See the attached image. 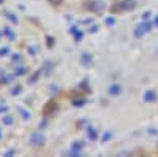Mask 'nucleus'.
<instances>
[{
    "instance_id": "nucleus-31",
    "label": "nucleus",
    "mask_w": 158,
    "mask_h": 157,
    "mask_svg": "<svg viewBox=\"0 0 158 157\" xmlns=\"http://www.w3.org/2000/svg\"><path fill=\"white\" fill-rule=\"evenodd\" d=\"M6 110H8L6 107H2V108H0V113H2V111H6Z\"/></svg>"
},
{
    "instance_id": "nucleus-13",
    "label": "nucleus",
    "mask_w": 158,
    "mask_h": 157,
    "mask_svg": "<svg viewBox=\"0 0 158 157\" xmlns=\"http://www.w3.org/2000/svg\"><path fill=\"white\" fill-rule=\"evenodd\" d=\"M5 35L10 38V40H15V32L10 30V27H6V29H5Z\"/></svg>"
},
{
    "instance_id": "nucleus-21",
    "label": "nucleus",
    "mask_w": 158,
    "mask_h": 157,
    "mask_svg": "<svg viewBox=\"0 0 158 157\" xmlns=\"http://www.w3.org/2000/svg\"><path fill=\"white\" fill-rule=\"evenodd\" d=\"M8 52H10V48H2V49H0V56L5 57V56L8 54Z\"/></svg>"
},
{
    "instance_id": "nucleus-27",
    "label": "nucleus",
    "mask_w": 158,
    "mask_h": 157,
    "mask_svg": "<svg viewBox=\"0 0 158 157\" xmlns=\"http://www.w3.org/2000/svg\"><path fill=\"white\" fill-rule=\"evenodd\" d=\"M38 76H40V72H38V73H35V75H33V76L30 78V83H33V81H36V80H38Z\"/></svg>"
},
{
    "instance_id": "nucleus-5",
    "label": "nucleus",
    "mask_w": 158,
    "mask_h": 157,
    "mask_svg": "<svg viewBox=\"0 0 158 157\" xmlns=\"http://www.w3.org/2000/svg\"><path fill=\"white\" fill-rule=\"evenodd\" d=\"M56 110H57V103H56V102H49L46 107L43 108V113H44V114H51L52 111H56Z\"/></svg>"
},
{
    "instance_id": "nucleus-33",
    "label": "nucleus",
    "mask_w": 158,
    "mask_h": 157,
    "mask_svg": "<svg viewBox=\"0 0 158 157\" xmlns=\"http://www.w3.org/2000/svg\"><path fill=\"white\" fill-rule=\"evenodd\" d=\"M2 2H3V0H0V3H2Z\"/></svg>"
},
{
    "instance_id": "nucleus-11",
    "label": "nucleus",
    "mask_w": 158,
    "mask_h": 157,
    "mask_svg": "<svg viewBox=\"0 0 158 157\" xmlns=\"http://www.w3.org/2000/svg\"><path fill=\"white\" fill-rule=\"evenodd\" d=\"M84 146H85V145H84V143H82V141H76V143H74V145L71 146V149H74V151H81V149H82Z\"/></svg>"
},
{
    "instance_id": "nucleus-16",
    "label": "nucleus",
    "mask_w": 158,
    "mask_h": 157,
    "mask_svg": "<svg viewBox=\"0 0 158 157\" xmlns=\"http://www.w3.org/2000/svg\"><path fill=\"white\" fill-rule=\"evenodd\" d=\"M46 45H48V48H52V46H54V38H52V37H46Z\"/></svg>"
},
{
    "instance_id": "nucleus-32",
    "label": "nucleus",
    "mask_w": 158,
    "mask_h": 157,
    "mask_svg": "<svg viewBox=\"0 0 158 157\" xmlns=\"http://www.w3.org/2000/svg\"><path fill=\"white\" fill-rule=\"evenodd\" d=\"M155 25H158V16L155 18Z\"/></svg>"
},
{
    "instance_id": "nucleus-20",
    "label": "nucleus",
    "mask_w": 158,
    "mask_h": 157,
    "mask_svg": "<svg viewBox=\"0 0 158 157\" xmlns=\"http://www.w3.org/2000/svg\"><path fill=\"white\" fill-rule=\"evenodd\" d=\"M25 72H27V68H22V65H19V67L16 68V75H24Z\"/></svg>"
},
{
    "instance_id": "nucleus-23",
    "label": "nucleus",
    "mask_w": 158,
    "mask_h": 157,
    "mask_svg": "<svg viewBox=\"0 0 158 157\" xmlns=\"http://www.w3.org/2000/svg\"><path fill=\"white\" fill-rule=\"evenodd\" d=\"M48 2L51 3V5H54V7H57V5H60L63 0H48Z\"/></svg>"
},
{
    "instance_id": "nucleus-2",
    "label": "nucleus",
    "mask_w": 158,
    "mask_h": 157,
    "mask_svg": "<svg viewBox=\"0 0 158 157\" xmlns=\"http://www.w3.org/2000/svg\"><path fill=\"white\" fill-rule=\"evenodd\" d=\"M150 29H152V24L150 22H142V24H139L138 27L135 29V37L136 38H141L142 35H146L147 32H150Z\"/></svg>"
},
{
    "instance_id": "nucleus-30",
    "label": "nucleus",
    "mask_w": 158,
    "mask_h": 157,
    "mask_svg": "<svg viewBox=\"0 0 158 157\" xmlns=\"http://www.w3.org/2000/svg\"><path fill=\"white\" fill-rule=\"evenodd\" d=\"M5 155H6V157H10V155H13V151H6V152H5Z\"/></svg>"
},
{
    "instance_id": "nucleus-3",
    "label": "nucleus",
    "mask_w": 158,
    "mask_h": 157,
    "mask_svg": "<svg viewBox=\"0 0 158 157\" xmlns=\"http://www.w3.org/2000/svg\"><path fill=\"white\" fill-rule=\"evenodd\" d=\"M136 7H138V2H136V0H122V2H120L122 11H133Z\"/></svg>"
},
{
    "instance_id": "nucleus-19",
    "label": "nucleus",
    "mask_w": 158,
    "mask_h": 157,
    "mask_svg": "<svg viewBox=\"0 0 158 157\" xmlns=\"http://www.w3.org/2000/svg\"><path fill=\"white\" fill-rule=\"evenodd\" d=\"M111 137H112V133H111V132H104V135H103L101 141H103V143H106V141H108V140H109Z\"/></svg>"
},
{
    "instance_id": "nucleus-28",
    "label": "nucleus",
    "mask_w": 158,
    "mask_h": 157,
    "mask_svg": "<svg viewBox=\"0 0 158 157\" xmlns=\"http://www.w3.org/2000/svg\"><path fill=\"white\" fill-rule=\"evenodd\" d=\"M149 133H150V135H156L158 130H156V129H149Z\"/></svg>"
},
{
    "instance_id": "nucleus-22",
    "label": "nucleus",
    "mask_w": 158,
    "mask_h": 157,
    "mask_svg": "<svg viewBox=\"0 0 158 157\" xmlns=\"http://www.w3.org/2000/svg\"><path fill=\"white\" fill-rule=\"evenodd\" d=\"M21 89H22L21 86H16L15 89H13V92H11V94H13V95H19V92H21Z\"/></svg>"
},
{
    "instance_id": "nucleus-9",
    "label": "nucleus",
    "mask_w": 158,
    "mask_h": 157,
    "mask_svg": "<svg viewBox=\"0 0 158 157\" xmlns=\"http://www.w3.org/2000/svg\"><path fill=\"white\" fill-rule=\"evenodd\" d=\"M18 110H19V113L24 116V119H25V121H29V119H30V113H29L27 110H25V108H22V107H18Z\"/></svg>"
},
{
    "instance_id": "nucleus-12",
    "label": "nucleus",
    "mask_w": 158,
    "mask_h": 157,
    "mask_svg": "<svg viewBox=\"0 0 158 157\" xmlns=\"http://www.w3.org/2000/svg\"><path fill=\"white\" fill-rule=\"evenodd\" d=\"M84 8H85V10H89V11H94V8H95V2L89 0V2H85V3H84Z\"/></svg>"
},
{
    "instance_id": "nucleus-10",
    "label": "nucleus",
    "mask_w": 158,
    "mask_h": 157,
    "mask_svg": "<svg viewBox=\"0 0 158 157\" xmlns=\"http://www.w3.org/2000/svg\"><path fill=\"white\" fill-rule=\"evenodd\" d=\"M87 133H89V138H90V140H97V138H98V133L95 132V129H92V127L87 129Z\"/></svg>"
},
{
    "instance_id": "nucleus-7",
    "label": "nucleus",
    "mask_w": 158,
    "mask_h": 157,
    "mask_svg": "<svg viewBox=\"0 0 158 157\" xmlns=\"http://www.w3.org/2000/svg\"><path fill=\"white\" fill-rule=\"evenodd\" d=\"M120 92H122V87L118 86V84H111L109 86V94L111 95H118Z\"/></svg>"
},
{
    "instance_id": "nucleus-25",
    "label": "nucleus",
    "mask_w": 158,
    "mask_h": 157,
    "mask_svg": "<svg viewBox=\"0 0 158 157\" xmlns=\"http://www.w3.org/2000/svg\"><path fill=\"white\" fill-rule=\"evenodd\" d=\"M97 30H98V25H92V27L89 29V32H90V33H95Z\"/></svg>"
},
{
    "instance_id": "nucleus-6",
    "label": "nucleus",
    "mask_w": 158,
    "mask_h": 157,
    "mask_svg": "<svg viewBox=\"0 0 158 157\" xmlns=\"http://www.w3.org/2000/svg\"><path fill=\"white\" fill-rule=\"evenodd\" d=\"M155 100H156V94L153 92V90H147V92L144 94V102L152 103V102H155Z\"/></svg>"
},
{
    "instance_id": "nucleus-4",
    "label": "nucleus",
    "mask_w": 158,
    "mask_h": 157,
    "mask_svg": "<svg viewBox=\"0 0 158 157\" xmlns=\"http://www.w3.org/2000/svg\"><path fill=\"white\" fill-rule=\"evenodd\" d=\"M92 63H94L92 54H89V52H82V56H81V65H84V67H90Z\"/></svg>"
},
{
    "instance_id": "nucleus-8",
    "label": "nucleus",
    "mask_w": 158,
    "mask_h": 157,
    "mask_svg": "<svg viewBox=\"0 0 158 157\" xmlns=\"http://www.w3.org/2000/svg\"><path fill=\"white\" fill-rule=\"evenodd\" d=\"M104 8H106V5H104V2H95V8H94V13H98V15H101V13L104 11Z\"/></svg>"
},
{
    "instance_id": "nucleus-1",
    "label": "nucleus",
    "mask_w": 158,
    "mask_h": 157,
    "mask_svg": "<svg viewBox=\"0 0 158 157\" xmlns=\"http://www.w3.org/2000/svg\"><path fill=\"white\" fill-rule=\"evenodd\" d=\"M46 141V137L43 132H33L30 135V145L32 146H43Z\"/></svg>"
},
{
    "instance_id": "nucleus-24",
    "label": "nucleus",
    "mask_w": 158,
    "mask_h": 157,
    "mask_svg": "<svg viewBox=\"0 0 158 157\" xmlns=\"http://www.w3.org/2000/svg\"><path fill=\"white\" fill-rule=\"evenodd\" d=\"M150 16H152V13H150V11H146V13H144V15H142V19H144V21H147V19H149Z\"/></svg>"
},
{
    "instance_id": "nucleus-14",
    "label": "nucleus",
    "mask_w": 158,
    "mask_h": 157,
    "mask_svg": "<svg viewBox=\"0 0 158 157\" xmlns=\"http://www.w3.org/2000/svg\"><path fill=\"white\" fill-rule=\"evenodd\" d=\"M3 124L11 125V124H13V117H11V116H8V114H6V116H3Z\"/></svg>"
},
{
    "instance_id": "nucleus-26",
    "label": "nucleus",
    "mask_w": 158,
    "mask_h": 157,
    "mask_svg": "<svg viewBox=\"0 0 158 157\" xmlns=\"http://www.w3.org/2000/svg\"><path fill=\"white\" fill-rule=\"evenodd\" d=\"M29 52H30L32 56H35L36 52H38V49H36V48H32V46H30V48H29Z\"/></svg>"
},
{
    "instance_id": "nucleus-18",
    "label": "nucleus",
    "mask_w": 158,
    "mask_h": 157,
    "mask_svg": "<svg viewBox=\"0 0 158 157\" xmlns=\"http://www.w3.org/2000/svg\"><path fill=\"white\" fill-rule=\"evenodd\" d=\"M6 18L13 22V24H18V19H16V16L15 15H13V13H8V15H6Z\"/></svg>"
},
{
    "instance_id": "nucleus-29",
    "label": "nucleus",
    "mask_w": 158,
    "mask_h": 157,
    "mask_svg": "<svg viewBox=\"0 0 158 157\" xmlns=\"http://www.w3.org/2000/svg\"><path fill=\"white\" fill-rule=\"evenodd\" d=\"M13 60H15V62H19V60H21V56H19V54H15V56H13Z\"/></svg>"
},
{
    "instance_id": "nucleus-17",
    "label": "nucleus",
    "mask_w": 158,
    "mask_h": 157,
    "mask_svg": "<svg viewBox=\"0 0 158 157\" xmlns=\"http://www.w3.org/2000/svg\"><path fill=\"white\" fill-rule=\"evenodd\" d=\"M84 103H85V100H81V98H76V100H73V105H74V107H82Z\"/></svg>"
},
{
    "instance_id": "nucleus-15",
    "label": "nucleus",
    "mask_w": 158,
    "mask_h": 157,
    "mask_svg": "<svg viewBox=\"0 0 158 157\" xmlns=\"http://www.w3.org/2000/svg\"><path fill=\"white\" fill-rule=\"evenodd\" d=\"M104 24H106V25H114L115 24V18H106V19H104Z\"/></svg>"
}]
</instances>
